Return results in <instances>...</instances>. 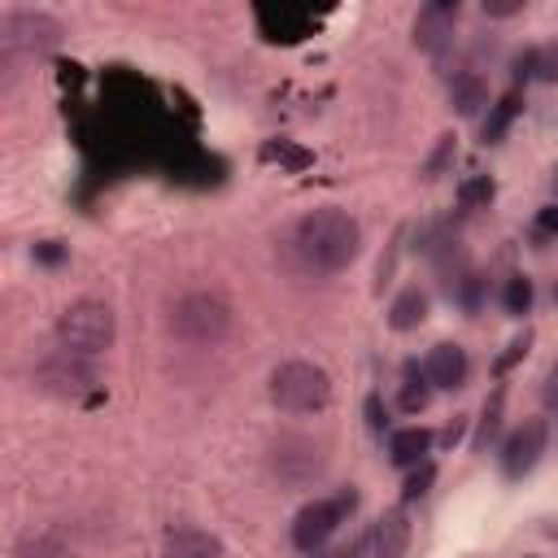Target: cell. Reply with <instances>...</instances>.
<instances>
[{
	"label": "cell",
	"instance_id": "6da1fadb",
	"mask_svg": "<svg viewBox=\"0 0 558 558\" xmlns=\"http://www.w3.org/2000/svg\"><path fill=\"white\" fill-rule=\"evenodd\" d=\"M297 249L315 270L337 275L354 266V257L363 253V227L354 223V214L337 205H319L297 223Z\"/></svg>",
	"mask_w": 558,
	"mask_h": 558
},
{
	"label": "cell",
	"instance_id": "7a4b0ae2",
	"mask_svg": "<svg viewBox=\"0 0 558 558\" xmlns=\"http://www.w3.org/2000/svg\"><path fill=\"white\" fill-rule=\"evenodd\" d=\"M270 402L284 415H319L332 402V376L315 363H279L270 371Z\"/></svg>",
	"mask_w": 558,
	"mask_h": 558
},
{
	"label": "cell",
	"instance_id": "3957f363",
	"mask_svg": "<svg viewBox=\"0 0 558 558\" xmlns=\"http://www.w3.org/2000/svg\"><path fill=\"white\" fill-rule=\"evenodd\" d=\"M118 337V319L105 302L97 297H84L75 306H66L58 315V345L71 350V354H84V358H101Z\"/></svg>",
	"mask_w": 558,
	"mask_h": 558
},
{
	"label": "cell",
	"instance_id": "277c9868",
	"mask_svg": "<svg viewBox=\"0 0 558 558\" xmlns=\"http://www.w3.org/2000/svg\"><path fill=\"white\" fill-rule=\"evenodd\" d=\"M170 332L183 345H218L231 332V306L218 293H188L170 310Z\"/></svg>",
	"mask_w": 558,
	"mask_h": 558
},
{
	"label": "cell",
	"instance_id": "5b68a950",
	"mask_svg": "<svg viewBox=\"0 0 558 558\" xmlns=\"http://www.w3.org/2000/svg\"><path fill=\"white\" fill-rule=\"evenodd\" d=\"M36 389L49 393V397H62V402H97L101 376H97L92 358L71 354V350H58V354H49L36 367Z\"/></svg>",
	"mask_w": 558,
	"mask_h": 558
},
{
	"label": "cell",
	"instance_id": "8992f818",
	"mask_svg": "<svg viewBox=\"0 0 558 558\" xmlns=\"http://www.w3.org/2000/svg\"><path fill=\"white\" fill-rule=\"evenodd\" d=\"M354 506H358L354 484L341 489L337 497H315V502H306V506L293 515V545H297L302 554H315V549L345 523V515H354Z\"/></svg>",
	"mask_w": 558,
	"mask_h": 558
},
{
	"label": "cell",
	"instance_id": "52a82bcc",
	"mask_svg": "<svg viewBox=\"0 0 558 558\" xmlns=\"http://www.w3.org/2000/svg\"><path fill=\"white\" fill-rule=\"evenodd\" d=\"M545 449H549V423L545 419H523L510 436H506V445H502V475L506 480H523V475H532L536 471V462L545 458Z\"/></svg>",
	"mask_w": 558,
	"mask_h": 558
},
{
	"label": "cell",
	"instance_id": "ba28073f",
	"mask_svg": "<svg viewBox=\"0 0 558 558\" xmlns=\"http://www.w3.org/2000/svg\"><path fill=\"white\" fill-rule=\"evenodd\" d=\"M62 36V23L49 18V14H10L5 23H0V49L5 53H18V49H49L58 45Z\"/></svg>",
	"mask_w": 558,
	"mask_h": 558
},
{
	"label": "cell",
	"instance_id": "9c48e42d",
	"mask_svg": "<svg viewBox=\"0 0 558 558\" xmlns=\"http://www.w3.org/2000/svg\"><path fill=\"white\" fill-rule=\"evenodd\" d=\"M454 23H458V0H432L415 18V45L423 53H441L454 40Z\"/></svg>",
	"mask_w": 558,
	"mask_h": 558
},
{
	"label": "cell",
	"instance_id": "30bf717a",
	"mask_svg": "<svg viewBox=\"0 0 558 558\" xmlns=\"http://www.w3.org/2000/svg\"><path fill=\"white\" fill-rule=\"evenodd\" d=\"M467 371H471L467 350H462V345H454V341L432 345V350H428V358H423V376H428V384H432V389H445V393L462 389V384H467Z\"/></svg>",
	"mask_w": 558,
	"mask_h": 558
},
{
	"label": "cell",
	"instance_id": "8fae6325",
	"mask_svg": "<svg viewBox=\"0 0 558 558\" xmlns=\"http://www.w3.org/2000/svg\"><path fill=\"white\" fill-rule=\"evenodd\" d=\"M371 549H376V558H406V549H410V515H406V506H389L371 523Z\"/></svg>",
	"mask_w": 558,
	"mask_h": 558
},
{
	"label": "cell",
	"instance_id": "7c38bea8",
	"mask_svg": "<svg viewBox=\"0 0 558 558\" xmlns=\"http://www.w3.org/2000/svg\"><path fill=\"white\" fill-rule=\"evenodd\" d=\"M162 558H227V549L205 528H170L162 536Z\"/></svg>",
	"mask_w": 558,
	"mask_h": 558
},
{
	"label": "cell",
	"instance_id": "4fadbf2b",
	"mask_svg": "<svg viewBox=\"0 0 558 558\" xmlns=\"http://www.w3.org/2000/svg\"><path fill=\"white\" fill-rule=\"evenodd\" d=\"M432 432L428 428H402V432H393L389 436V462L393 467H419V462H428V449H432Z\"/></svg>",
	"mask_w": 558,
	"mask_h": 558
},
{
	"label": "cell",
	"instance_id": "5bb4252c",
	"mask_svg": "<svg viewBox=\"0 0 558 558\" xmlns=\"http://www.w3.org/2000/svg\"><path fill=\"white\" fill-rule=\"evenodd\" d=\"M449 105H454L458 118H475V114L489 105V84H484L475 71L454 75V84H449Z\"/></svg>",
	"mask_w": 558,
	"mask_h": 558
},
{
	"label": "cell",
	"instance_id": "9a60e30c",
	"mask_svg": "<svg viewBox=\"0 0 558 558\" xmlns=\"http://www.w3.org/2000/svg\"><path fill=\"white\" fill-rule=\"evenodd\" d=\"M423 319H428V293L402 289V293L393 297V306H389V328H393V332H415Z\"/></svg>",
	"mask_w": 558,
	"mask_h": 558
},
{
	"label": "cell",
	"instance_id": "2e32d148",
	"mask_svg": "<svg viewBox=\"0 0 558 558\" xmlns=\"http://www.w3.org/2000/svg\"><path fill=\"white\" fill-rule=\"evenodd\" d=\"M502 419H506V389H493V397L480 406V419H475V432H471V449L475 454H484L497 441Z\"/></svg>",
	"mask_w": 558,
	"mask_h": 558
},
{
	"label": "cell",
	"instance_id": "e0dca14e",
	"mask_svg": "<svg viewBox=\"0 0 558 558\" xmlns=\"http://www.w3.org/2000/svg\"><path fill=\"white\" fill-rule=\"evenodd\" d=\"M519 110H523V105H519V92H506V97L489 110V123H484L480 140H484V144H502V140H506V131H510V123L519 118Z\"/></svg>",
	"mask_w": 558,
	"mask_h": 558
},
{
	"label": "cell",
	"instance_id": "ac0fdd59",
	"mask_svg": "<svg viewBox=\"0 0 558 558\" xmlns=\"http://www.w3.org/2000/svg\"><path fill=\"white\" fill-rule=\"evenodd\" d=\"M428 402H432V384H428V376H423L419 367H406V380H402L397 406H402L406 415H423V410H428Z\"/></svg>",
	"mask_w": 558,
	"mask_h": 558
},
{
	"label": "cell",
	"instance_id": "d6986e66",
	"mask_svg": "<svg viewBox=\"0 0 558 558\" xmlns=\"http://www.w3.org/2000/svg\"><path fill=\"white\" fill-rule=\"evenodd\" d=\"M493 196H497V183L489 175H471L458 188V205L462 210H484V205H493Z\"/></svg>",
	"mask_w": 558,
	"mask_h": 558
},
{
	"label": "cell",
	"instance_id": "ffe728a7",
	"mask_svg": "<svg viewBox=\"0 0 558 558\" xmlns=\"http://www.w3.org/2000/svg\"><path fill=\"white\" fill-rule=\"evenodd\" d=\"M502 306H506V315H515V319H523V315L532 310V279H528V275H510V279H506Z\"/></svg>",
	"mask_w": 558,
	"mask_h": 558
},
{
	"label": "cell",
	"instance_id": "44dd1931",
	"mask_svg": "<svg viewBox=\"0 0 558 558\" xmlns=\"http://www.w3.org/2000/svg\"><path fill=\"white\" fill-rule=\"evenodd\" d=\"M14 558H75V554L58 536H27V541H18Z\"/></svg>",
	"mask_w": 558,
	"mask_h": 558
},
{
	"label": "cell",
	"instance_id": "7402d4cb",
	"mask_svg": "<svg viewBox=\"0 0 558 558\" xmlns=\"http://www.w3.org/2000/svg\"><path fill=\"white\" fill-rule=\"evenodd\" d=\"M532 79H541V84H558V40H549V45H536V49H532Z\"/></svg>",
	"mask_w": 558,
	"mask_h": 558
},
{
	"label": "cell",
	"instance_id": "603a6c76",
	"mask_svg": "<svg viewBox=\"0 0 558 558\" xmlns=\"http://www.w3.org/2000/svg\"><path fill=\"white\" fill-rule=\"evenodd\" d=\"M436 484V467L432 462H419V467H410V475H406V484H402V502H419V497H428V489Z\"/></svg>",
	"mask_w": 558,
	"mask_h": 558
},
{
	"label": "cell",
	"instance_id": "cb8c5ba5",
	"mask_svg": "<svg viewBox=\"0 0 558 558\" xmlns=\"http://www.w3.org/2000/svg\"><path fill=\"white\" fill-rule=\"evenodd\" d=\"M262 157H266V162H284V166H293V170H306V166L315 162L306 149H293V144H284V140H279V144H266Z\"/></svg>",
	"mask_w": 558,
	"mask_h": 558
},
{
	"label": "cell",
	"instance_id": "d4e9b609",
	"mask_svg": "<svg viewBox=\"0 0 558 558\" xmlns=\"http://www.w3.org/2000/svg\"><path fill=\"white\" fill-rule=\"evenodd\" d=\"M528 354H532V332H523V337H515V341L506 345V354H502V358L493 363V371H497V376H506V371H510V367H519V363H523Z\"/></svg>",
	"mask_w": 558,
	"mask_h": 558
},
{
	"label": "cell",
	"instance_id": "484cf974",
	"mask_svg": "<svg viewBox=\"0 0 558 558\" xmlns=\"http://www.w3.org/2000/svg\"><path fill=\"white\" fill-rule=\"evenodd\" d=\"M454 162V136H441V144H436V153L428 157V166H423V179H441V170Z\"/></svg>",
	"mask_w": 558,
	"mask_h": 558
},
{
	"label": "cell",
	"instance_id": "4316f807",
	"mask_svg": "<svg viewBox=\"0 0 558 558\" xmlns=\"http://www.w3.org/2000/svg\"><path fill=\"white\" fill-rule=\"evenodd\" d=\"M367 428L380 436L384 428H389V410H384V402H380V393H371L367 397Z\"/></svg>",
	"mask_w": 558,
	"mask_h": 558
},
{
	"label": "cell",
	"instance_id": "83f0119b",
	"mask_svg": "<svg viewBox=\"0 0 558 558\" xmlns=\"http://www.w3.org/2000/svg\"><path fill=\"white\" fill-rule=\"evenodd\" d=\"M36 262H45V266L66 262V244H62V240H40V244H36Z\"/></svg>",
	"mask_w": 558,
	"mask_h": 558
},
{
	"label": "cell",
	"instance_id": "f1b7e54d",
	"mask_svg": "<svg viewBox=\"0 0 558 558\" xmlns=\"http://www.w3.org/2000/svg\"><path fill=\"white\" fill-rule=\"evenodd\" d=\"M484 14L489 18H515V14H523V0H484Z\"/></svg>",
	"mask_w": 558,
	"mask_h": 558
},
{
	"label": "cell",
	"instance_id": "f546056e",
	"mask_svg": "<svg viewBox=\"0 0 558 558\" xmlns=\"http://www.w3.org/2000/svg\"><path fill=\"white\" fill-rule=\"evenodd\" d=\"M536 231H541V236H558V205H545V210L536 214Z\"/></svg>",
	"mask_w": 558,
	"mask_h": 558
},
{
	"label": "cell",
	"instance_id": "4dcf8cb0",
	"mask_svg": "<svg viewBox=\"0 0 558 558\" xmlns=\"http://www.w3.org/2000/svg\"><path fill=\"white\" fill-rule=\"evenodd\" d=\"M367 545H371V532H363V536H354L350 545H341V549H337V558H363V554H367Z\"/></svg>",
	"mask_w": 558,
	"mask_h": 558
},
{
	"label": "cell",
	"instance_id": "1f68e13d",
	"mask_svg": "<svg viewBox=\"0 0 558 558\" xmlns=\"http://www.w3.org/2000/svg\"><path fill=\"white\" fill-rule=\"evenodd\" d=\"M532 79V49L515 58V84H528Z\"/></svg>",
	"mask_w": 558,
	"mask_h": 558
},
{
	"label": "cell",
	"instance_id": "d6a6232c",
	"mask_svg": "<svg viewBox=\"0 0 558 558\" xmlns=\"http://www.w3.org/2000/svg\"><path fill=\"white\" fill-rule=\"evenodd\" d=\"M462 428H467V423H462V419H454V423L445 428V436H441V441H445V445H458V436H462Z\"/></svg>",
	"mask_w": 558,
	"mask_h": 558
},
{
	"label": "cell",
	"instance_id": "836d02e7",
	"mask_svg": "<svg viewBox=\"0 0 558 558\" xmlns=\"http://www.w3.org/2000/svg\"><path fill=\"white\" fill-rule=\"evenodd\" d=\"M545 402H549V406H558V380H549V389H545Z\"/></svg>",
	"mask_w": 558,
	"mask_h": 558
},
{
	"label": "cell",
	"instance_id": "e575fe53",
	"mask_svg": "<svg viewBox=\"0 0 558 558\" xmlns=\"http://www.w3.org/2000/svg\"><path fill=\"white\" fill-rule=\"evenodd\" d=\"M549 380H558V363H554V376H549Z\"/></svg>",
	"mask_w": 558,
	"mask_h": 558
},
{
	"label": "cell",
	"instance_id": "d590c367",
	"mask_svg": "<svg viewBox=\"0 0 558 558\" xmlns=\"http://www.w3.org/2000/svg\"><path fill=\"white\" fill-rule=\"evenodd\" d=\"M554 306H558V284H554Z\"/></svg>",
	"mask_w": 558,
	"mask_h": 558
},
{
	"label": "cell",
	"instance_id": "8d00e7d4",
	"mask_svg": "<svg viewBox=\"0 0 558 558\" xmlns=\"http://www.w3.org/2000/svg\"><path fill=\"white\" fill-rule=\"evenodd\" d=\"M528 558H536V554H528Z\"/></svg>",
	"mask_w": 558,
	"mask_h": 558
}]
</instances>
